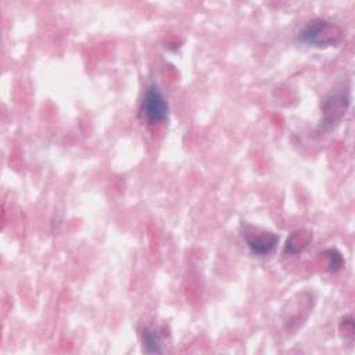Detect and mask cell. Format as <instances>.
I'll return each mask as SVG.
<instances>
[{
    "instance_id": "cell-3",
    "label": "cell",
    "mask_w": 355,
    "mask_h": 355,
    "mask_svg": "<svg viewBox=\"0 0 355 355\" xmlns=\"http://www.w3.org/2000/svg\"><path fill=\"white\" fill-rule=\"evenodd\" d=\"M141 114L150 123H161L168 118V103L161 90L151 85L141 100Z\"/></svg>"
},
{
    "instance_id": "cell-7",
    "label": "cell",
    "mask_w": 355,
    "mask_h": 355,
    "mask_svg": "<svg viewBox=\"0 0 355 355\" xmlns=\"http://www.w3.org/2000/svg\"><path fill=\"white\" fill-rule=\"evenodd\" d=\"M323 255H324L326 259H327V266H329L330 270L336 272V270L341 269V266H343V263H344V259H343V255H341L337 250L329 248V250H326V251L323 252Z\"/></svg>"
},
{
    "instance_id": "cell-2",
    "label": "cell",
    "mask_w": 355,
    "mask_h": 355,
    "mask_svg": "<svg viewBox=\"0 0 355 355\" xmlns=\"http://www.w3.org/2000/svg\"><path fill=\"white\" fill-rule=\"evenodd\" d=\"M243 237H244L251 254H254L257 257L270 255L279 244V237L275 233H272L269 230L259 229V227H254L250 225L245 226Z\"/></svg>"
},
{
    "instance_id": "cell-6",
    "label": "cell",
    "mask_w": 355,
    "mask_h": 355,
    "mask_svg": "<svg viewBox=\"0 0 355 355\" xmlns=\"http://www.w3.org/2000/svg\"><path fill=\"white\" fill-rule=\"evenodd\" d=\"M141 343L143 349L150 354L162 352V341L157 330L154 329H144L141 333Z\"/></svg>"
},
{
    "instance_id": "cell-5",
    "label": "cell",
    "mask_w": 355,
    "mask_h": 355,
    "mask_svg": "<svg viewBox=\"0 0 355 355\" xmlns=\"http://www.w3.org/2000/svg\"><path fill=\"white\" fill-rule=\"evenodd\" d=\"M312 241V232L306 229L294 230L286 240L284 244V254L286 255H295L302 252Z\"/></svg>"
},
{
    "instance_id": "cell-4",
    "label": "cell",
    "mask_w": 355,
    "mask_h": 355,
    "mask_svg": "<svg viewBox=\"0 0 355 355\" xmlns=\"http://www.w3.org/2000/svg\"><path fill=\"white\" fill-rule=\"evenodd\" d=\"M349 105V96L347 92H336L327 96L322 104L323 123L331 126L338 122Z\"/></svg>"
},
{
    "instance_id": "cell-1",
    "label": "cell",
    "mask_w": 355,
    "mask_h": 355,
    "mask_svg": "<svg viewBox=\"0 0 355 355\" xmlns=\"http://www.w3.org/2000/svg\"><path fill=\"white\" fill-rule=\"evenodd\" d=\"M341 28L324 19H315L309 22L300 33L301 42L313 47L334 46L341 40Z\"/></svg>"
}]
</instances>
